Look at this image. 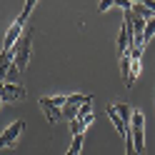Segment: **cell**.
<instances>
[{"instance_id":"obj_1","label":"cell","mask_w":155,"mask_h":155,"mask_svg":"<svg viewBox=\"0 0 155 155\" xmlns=\"http://www.w3.org/2000/svg\"><path fill=\"white\" fill-rule=\"evenodd\" d=\"M30 45H33V25H25L20 40H18L15 48H13V68H15L18 75L25 73V68H28V60H30Z\"/></svg>"},{"instance_id":"obj_2","label":"cell","mask_w":155,"mask_h":155,"mask_svg":"<svg viewBox=\"0 0 155 155\" xmlns=\"http://www.w3.org/2000/svg\"><path fill=\"white\" fill-rule=\"evenodd\" d=\"M130 135H133L135 153H138V155H143V153H145V115H143V110H133Z\"/></svg>"},{"instance_id":"obj_3","label":"cell","mask_w":155,"mask_h":155,"mask_svg":"<svg viewBox=\"0 0 155 155\" xmlns=\"http://www.w3.org/2000/svg\"><path fill=\"white\" fill-rule=\"evenodd\" d=\"M23 130H25V120H15V123H10L8 128L0 133V150H5V148H13V145L20 140V135H23Z\"/></svg>"},{"instance_id":"obj_4","label":"cell","mask_w":155,"mask_h":155,"mask_svg":"<svg viewBox=\"0 0 155 155\" xmlns=\"http://www.w3.org/2000/svg\"><path fill=\"white\" fill-rule=\"evenodd\" d=\"M0 98H3V103L23 100V98H25V88H23L20 83H5L3 88H0Z\"/></svg>"},{"instance_id":"obj_5","label":"cell","mask_w":155,"mask_h":155,"mask_svg":"<svg viewBox=\"0 0 155 155\" xmlns=\"http://www.w3.org/2000/svg\"><path fill=\"white\" fill-rule=\"evenodd\" d=\"M143 50L145 48H135V50L130 53V75H128V88H133V83L140 78V68H143Z\"/></svg>"},{"instance_id":"obj_6","label":"cell","mask_w":155,"mask_h":155,"mask_svg":"<svg viewBox=\"0 0 155 155\" xmlns=\"http://www.w3.org/2000/svg\"><path fill=\"white\" fill-rule=\"evenodd\" d=\"M38 105L43 108V113H45V118H48V123H50V125H58V123H63V110H60V108H55V105H50L48 95H43V98L38 100Z\"/></svg>"},{"instance_id":"obj_7","label":"cell","mask_w":155,"mask_h":155,"mask_svg":"<svg viewBox=\"0 0 155 155\" xmlns=\"http://www.w3.org/2000/svg\"><path fill=\"white\" fill-rule=\"evenodd\" d=\"M105 113H108V118L113 120V125H115V130H118V133L123 135V140H128V138H130V125L125 123V120L120 118L118 113H115V108H113V103H108V105H105Z\"/></svg>"},{"instance_id":"obj_8","label":"cell","mask_w":155,"mask_h":155,"mask_svg":"<svg viewBox=\"0 0 155 155\" xmlns=\"http://www.w3.org/2000/svg\"><path fill=\"white\" fill-rule=\"evenodd\" d=\"M133 13L140 15L145 23L155 18V3H133Z\"/></svg>"},{"instance_id":"obj_9","label":"cell","mask_w":155,"mask_h":155,"mask_svg":"<svg viewBox=\"0 0 155 155\" xmlns=\"http://www.w3.org/2000/svg\"><path fill=\"white\" fill-rule=\"evenodd\" d=\"M113 108H115V113H118L125 123L130 125V120H133V108H130V105H125V103H113Z\"/></svg>"},{"instance_id":"obj_10","label":"cell","mask_w":155,"mask_h":155,"mask_svg":"<svg viewBox=\"0 0 155 155\" xmlns=\"http://www.w3.org/2000/svg\"><path fill=\"white\" fill-rule=\"evenodd\" d=\"M83 143H85V135H75L65 155H80V148H83Z\"/></svg>"},{"instance_id":"obj_11","label":"cell","mask_w":155,"mask_h":155,"mask_svg":"<svg viewBox=\"0 0 155 155\" xmlns=\"http://www.w3.org/2000/svg\"><path fill=\"white\" fill-rule=\"evenodd\" d=\"M153 35H155V18H153V20H148V23H145V43H148V40H150Z\"/></svg>"},{"instance_id":"obj_12","label":"cell","mask_w":155,"mask_h":155,"mask_svg":"<svg viewBox=\"0 0 155 155\" xmlns=\"http://www.w3.org/2000/svg\"><path fill=\"white\" fill-rule=\"evenodd\" d=\"M110 5H113V3H110V0H103V3L98 5V10H100V13H105V10H108V8H110Z\"/></svg>"},{"instance_id":"obj_13","label":"cell","mask_w":155,"mask_h":155,"mask_svg":"<svg viewBox=\"0 0 155 155\" xmlns=\"http://www.w3.org/2000/svg\"><path fill=\"white\" fill-rule=\"evenodd\" d=\"M0 105H3V98H0Z\"/></svg>"}]
</instances>
